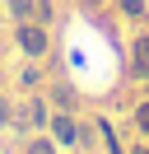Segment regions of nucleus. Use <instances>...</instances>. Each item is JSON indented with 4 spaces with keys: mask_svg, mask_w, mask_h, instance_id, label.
Masks as SVG:
<instances>
[{
    "mask_svg": "<svg viewBox=\"0 0 149 154\" xmlns=\"http://www.w3.org/2000/svg\"><path fill=\"white\" fill-rule=\"evenodd\" d=\"M19 47H23L28 56H42V51H47V33L28 23V28H19Z\"/></svg>",
    "mask_w": 149,
    "mask_h": 154,
    "instance_id": "1",
    "label": "nucleus"
},
{
    "mask_svg": "<svg viewBox=\"0 0 149 154\" xmlns=\"http://www.w3.org/2000/svg\"><path fill=\"white\" fill-rule=\"evenodd\" d=\"M28 154H56V149H51V140H33V145H28Z\"/></svg>",
    "mask_w": 149,
    "mask_h": 154,
    "instance_id": "4",
    "label": "nucleus"
},
{
    "mask_svg": "<svg viewBox=\"0 0 149 154\" xmlns=\"http://www.w3.org/2000/svg\"><path fill=\"white\" fill-rule=\"evenodd\" d=\"M135 70H140V75H149V38L135 42Z\"/></svg>",
    "mask_w": 149,
    "mask_h": 154,
    "instance_id": "3",
    "label": "nucleus"
},
{
    "mask_svg": "<svg viewBox=\"0 0 149 154\" xmlns=\"http://www.w3.org/2000/svg\"><path fill=\"white\" fill-rule=\"evenodd\" d=\"M121 5H126L130 14H140V10H144V0H121Z\"/></svg>",
    "mask_w": 149,
    "mask_h": 154,
    "instance_id": "7",
    "label": "nucleus"
},
{
    "mask_svg": "<svg viewBox=\"0 0 149 154\" xmlns=\"http://www.w3.org/2000/svg\"><path fill=\"white\" fill-rule=\"evenodd\" d=\"M5 122H9V103L0 98V126H5Z\"/></svg>",
    "mask_w": 149,
    "mask_h": 154,
    "instance_id": "8",
    "label": "nucleus"
},
{
    "mask_svg": "<svg viewBox=\"0 0 149 154\" xmlns=\"http://www.w3.org/2000/svg\"><path fill=\"white\" fill-rule=\"evenodd\" d=\"M51 131H56V140H61V145L79 140V131H74V122H70V117H56V122H51Z\"/></svg>",
    "mask_w": 149,
    "mask_h": 154,
    "instance_id": "2",
    "label": "nucleus"
},
{
    "mask_svg": "<svg viewBox=\"0 0 149 154\" xmlns=\"http://www.w3.org/2000/svg\"><path fill=\"white\" fill-rule=\"evenodd\" d=\"M135 154H144V149H135Z\"/></svg>",
    "mask_w": 149,
    "mask_h": 154,
    "instance_id": "9",
    "label": "nucleus"
},
{
    "mask_svg": "<svg viewBox=\"0 0 149 154\" xmlns=\"http://www.w3.org/2000/svg\"><path fill=\"white\" fill-rule=\"evenodd\" d=\"M9 10H14V14H28V10H33V0H9Z\"/></svg>",
    "mask_w": 149,
    "mask_h": 154,
    "instance_id": "6",
    "label": "nucleus"
},
{
    "mask_svg": "<svg viewBox=\"0 0 149 154\" xmlns=\"http://www.w3.org/2000/svg\"><path fill=\"white\" fill-rule=\"evenodd\" d=\"M135 122H140V131L149 135V103H144V107H140V112H135Z\"/></svg>",
    "mask_w": 149,
    "mask_h": 154,
    "instance_id": "5",
    "label": "nucleus"
}]
</instances>
